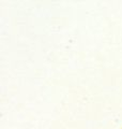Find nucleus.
Listing matches in <instances>:
<instances>
[]
</instances>
